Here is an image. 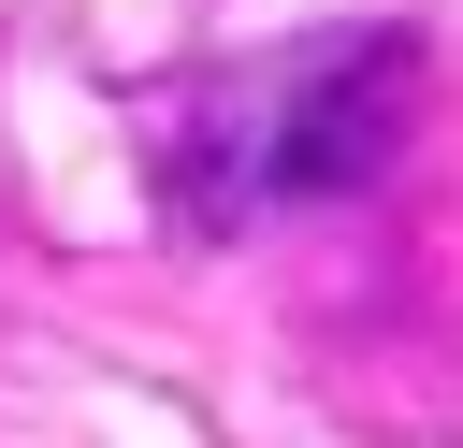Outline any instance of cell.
<instances>
[{"mask_svg":"<svg viewBox=\"0 0 463 448\" xmlns=\"http://www.w3.org/2000/svg\"><path fill=\"white\" fill-rule=\"evenodd\" d=\"M420 87H434V43L405 14L376 29H304L246 72H203L174 87L159 116V188L188 231H246V217H289V202H347L405 159L420 130Z\"/></svg>","mask_w":463,"mask_h":448,"instance_id":"6da1fadb","label":"cell"}]
</instances>
